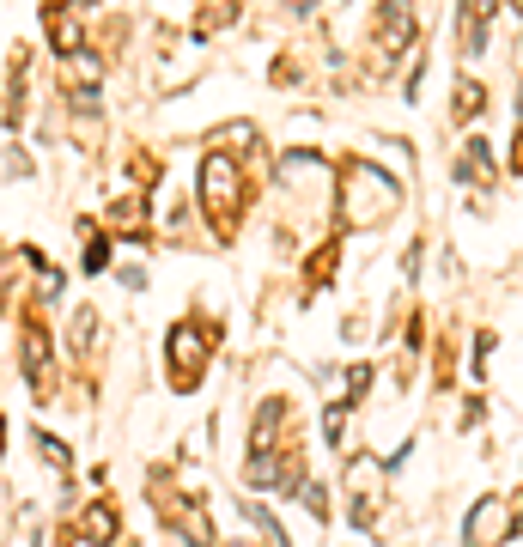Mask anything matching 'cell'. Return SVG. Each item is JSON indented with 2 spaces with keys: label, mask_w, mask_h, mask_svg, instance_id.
Segmentation results:
<instances>
[{
  "label": "cell",
  "mask_w": 523,
  "mask_h": 547,
  "mask_svg": "<svg viewBox=\"0 0 523 547\" xmlns=\"http://www.w3.org/2000/svg\"><path fill=\"white\" fill-rule=\"evenodd\" d=\"M37 450H43V462H55V468H67V450H61V438H49V432H37Z\"/></svg>",
  "instance_id": "cell-14"
},
{
  "label": "cell",
  "mask_w": 523,
  "mask_h": 547,
  "mask_svg": "<svg viewBox=\"0 0 523 547\" xmlns=\"http://www.w3.org/2000/svg\"><path fill=\"white\" fill-rule=\"evenodd\" d=\"M201 359H207L201 329H195V323H177V329H171V377H177V389H195Z\"/></svg>",
  "instance_id": "cell-2"
},
{
  "label": "cell",
  "mask_w": 523,
  "mask_h": 547,
  "mask_svg": "<svg viewBox=\"0 0 523 547\" xmlns=\"http://www.w3.org/2000/svg\"><path fill=\"white\" fill-rule=\"evenodd\" d=\"M43 31H49V43H55V55H61V61H73V55H80V19H73V13L43 7Z\"/></svg>",
  "instance_id": "cell-5"
},
{
  "label": "cell",
  "mask_w": 523,
  "mask_h": 547,
  "mask_svg": "<svg viewBox=\"0 0 523 547\" xmlns=\"http://www.w3.org/2000/svg\"><path fill=\"white\" fill-rule=\"evenodd\" d=\"M25 377H31V389H49V341H43V329L25 335Z\"/></svg>",
  "instance_id": "cell-8"
},
{
  "label": "cell",
  "mask_w": 523,
  "mask_h": 547,
  "mask_svg": "<svg viewBox=\"0 0 523 547\" xmlns=\"http://www.w3.org/2000/svg\"><path fill=\"white\" fill-rule=\"evenodd\" d=\"M0 444H7V420H0Z\"/></svg>",
  "instance_id": "cell-16"
},
{
  "label": "cell",
  "mask_w": 523,
  "mask_h": 547,
  "mask_svg": "<svg viewBox=\"0 0 523 547\" xmlns=\"http://www.w3.org/2000/svg\"><path fill=\"white\" fill-rule=\"evenodd\" d=\"M457 116H481V86H475V80L457 86Z\"/></svg>",
  "instance_id": "cell-13"
},
{
  "label": "cell",
  "mask_w": 523,
  "mask_h": 547,
  "mask_svg": "<svg viewBox=\"0 0 523 547\" xmlns=\"http://www.w3.org/2000/svg\"><path fill=\"white\" fill-rule=\"evenodd\" d=\"M517 535H523V511H517Z\"/></svg>",
  "instance_id": "cell-17"
},
{
  "label": "cell",
  "mask_w": 523,
  "mask_h": 547,
  "mask_svg": "<svg viewBox=\"0 0 523 547\" xmlns=\"http://www.w3.org/2000/svg\"><path fill=\"white\" fill-rule=\"evenodd\" d=\"M402 43H414V13H402V7H384V31H378V55L390 61Z\"/></svg>",
  "instance_id": "cell-6"
},
{
  "label": "cell",
  "mask_w": 523,
  "mask_h": 547,
  "mask_svg": "<svg viewBox=\"0 0 523 547\" xmlns=\"http://www.w3.org/2000/svg\"><path fill=\"white\" fill-rule=\"evenodd\" d=\"M201 201L219 207V213H232V207H238V165H232V159L207 152V165H201Z\"/></svg>",
  "instance_id": "cell-3"
},
{
  "label": "cell",
  "mask_w": 523,
  "mask_h": 547,
  "mask_svg": "<svg viewBox=\"0 0 523 547\" xmlns=\"http://www.w3.org/2000/svg\"><path fill=\"white\" fill-rule=\"evenodd\" d=\"M457 177H463V183H487V177H493V152H487L481 140H469V146H463V165H457Z\"/></svg>",
  "instance_id": "cell-9"
},
{
  "label": "cell",
  "mask_w": 523,
  "mask_h": 547,
  "mask_svg": "<svg viewBox=\"0 0 523 547\" xmlns=\"http://www.w3.org/2000/svg\"><path fill=\"white\" fill-rule=\"evenodd\" d=\"M341 195H347V219H353V225H378V219H390V207L402 201L396 177H384L378 165H353L347 183H341Z\"/></svg>",
  "instance_id": "cell-1"
},
{
  "label": "cell",
  "mask_w": 523,
  "mask_h": 547,
  "mask_svg": "<svg viewBox=\"0 0 523 547\" xmlns=\"http://www.w3.org/2000/svg\"><path fill=\"white\" fill-rule=\"evenodd\" d=\"M250 140H256V128H250V122H232V128H219V134H213V152H226V146H250Z\"/></svg>",
  "instance_id": "cell-10"
},
{
  "label": "cell",
  "mask_w": 523,
  "mask_h": 547,
  "mask_svg": "<svg viewBox=\"0 0 523 547\" xmlns=\"http://www.w3.org/2000/svg\"><path fill=\"white\" fill-rule=\"evenodd\" d=\"M80 535H86L92 547L116 541V505H110V499H92V505H86V517H80Z\"/></svg>",
  "instance_id": "cell-7"
},
{
  "label": "cell",
  "mask_w": 523,
  "mask_h": 547,
  "mask_svg": "<svg viewBox=\"0 0 523 547\" xmlns=\"http://www.w3.org/2000/svg\"><path fill=\"white\" fill-rule=\"evenodd\" d=\"M499 529H511V517H505V499H493V493H487V499L469 511V523H463V541H469V547H493V535H499Z\"/></svg>",
  "instance_id": "cell-4"
},
{
  "label": "cell",
  "mask_w": 523,
  "mask_h": 547,
  "mask_svg": "<svg viewBox=\"0 0 523 547\" xmlns=\"http://www.w3.org/2000/svg\"><path fill=\"white\" fill-rule=\"evenodd\" d=\"M232 19H238V13H232V7H207V13H201V19H195V31H201V37H207V31H226V25H232Z\"/></svg>",
  "instance_id": "cell-12"
},
{
  "label": "cell",
  "mask_w": 523,
  "mask_h": 547,
  "mask_svg": "<svg viewBox=\"0 0 523 547\" xmlns=\"http://www.w3.org/2000/svg\"><path fill=\"white\" fill-rule=\"evenodd\" d=\"M110 219H116L122 231H140V225H146V213H140V201H116V207H110Z\"/></svg>",
  "instance_id": "cell-11"
},
{
  "label": "cell",
  "mask_w": 523,
  "mask_h": 547,
  "mask_svg": "<svg viewBox=\"0 0 523 547\" xmlns=\"http://www.w3.org/2000/svg\"><path fill=\"white\" fill-rule=\"evenodd\" d=\"M323 432H329V438H341V432H347V408H329V420H323Z\"/></svg>",
  "instance_id": "cell-15"
}]
</instances>
